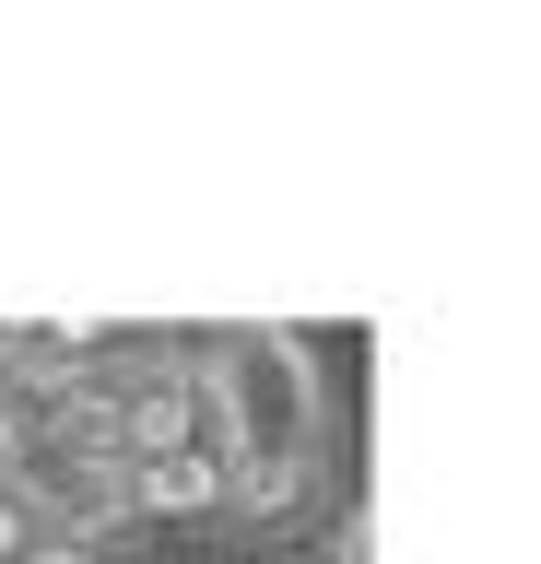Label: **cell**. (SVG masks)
<instances>
[{
    "label": "cell",
    "mask_w": 541,
    "mask_h": 564,
    "mask_svg": "<svg viewBox=\"0 0 541 564\" xmlns=\"http://www.w3.org/2000/svg\"><path fill=\"white\" fill-rule=\"evenodd\" d=\"M12 458H24V447H12V412H0V470H12Z\"/></svg>",
    "instance_id": "cell-5"
},
{
    "label": "cell",
    "mask_w": 541,
    "mask_h": 564,
    "mask_svg": "<svg viewBox=\"0 0 541 564\" xmlns=\"http://www.w3.org/2000/svg\"><path fill=\"white\" fill-rule=\"evenodd\" d=\"M12 564H107V553H95V541H59V529H36V541H24Z\"/></svg>",
    "instance_id": "cell-3"
},
{
    "label": "cell",
    "mask_w": 541,
    "mask_h": 564,
    "mask_svg": "<svg viewBox=\"0 0 541 564\" xmlns=\"http://www.w3.org/2000/svg\"><path fill=\"white\" fill-rule=\"evenodd\" d=\"M24 541H36V518H24V506H12V494H0V564L24 553Z\"/></svg>",
    "instance_id": "cell-4"
},
{
    "label": "cell",
    "mask_w": 541,
    "mask_h": 564,
    "mask_svg": "<svg viewBox=\"0 0 541 564\" xmlns=\"http://www.w3.org/2000/svg\"><path fill=\"white\" fill-rule=\"evenodd\" d=\"M130 529H224V458L165 447L130 470Z\"/></svg>",
    "instance_id": "cell-2"
},
{
    "label": "cell",
    "mask_w": 541,
    "mask_h": 564,
    "mask_svg": "<svg viewBox=\"0 0 541 564\" xmlns=\"http://www.w3.org/2000/svg\"><path fill=\"white\" fill-rule=\"evenodd\" d=\"M188 377H201V412L224 423V470L329 458V352L306 329H283V317L188 329Z\"/></svg>",
    "instance_id": "cell-1"
}]
</instances>
